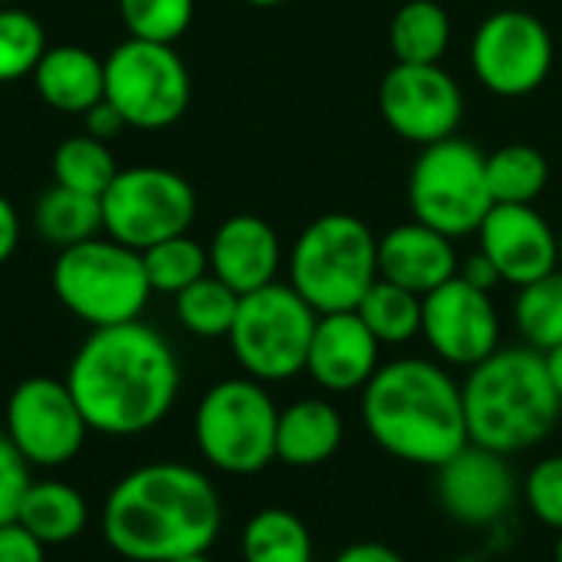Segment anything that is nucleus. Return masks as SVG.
<instances>
[{
    "instance_id": "nucleus-1",
    "label": "nucleus",
    "mask_w": 562,
    "mask_h": 562,
    "mask_svg": "<svg viewBox=\"0 0 562 562\" xmlns=\"http://www.w3.org/2000/svg\"><path fill=\"white\" fill-rule=\"evenodd\" d=\"M66 385L92 431L132 438L171 415L181 392V366L158 329L132 319L92 329L69 362Z\"/></svg>"
},
{
    "instance_id": "nucleus-2",
    "label": "nucleus",
    "mask_w": 562,
    "mask_h": 562,
    "mask_svg": "<svg viewBox=\"0 0 562 562\" xmlns=\"http://www.w3.org/2000/svg\"><path fill=\"white\" fill-rule=\"evenodd\" d=\"M224 527L211 477L191 464L155 461L128 471L105 497V543L132 562H171L207 553Z\"/></svg>"
},
{
    "instance_id": "nucleus-3",
    "label": "nucleus",
    "mask_w": 562,
    "mask_h": 562,
    "mask_svg": "<svg viewBox=\"0 0 562 562\" xmlns=\"http://www.w3.org/2000/svg\"><path fill=\"white\" fill-rule=\"evenodd\" d=\"M366 435L395 461L441 468L471 445L461 382L438 359L405 356L379 366L362 389Z\"/></svg>"
},
{
    "instance_id": "nucleus-4",
    "label": "nucleus",
    "mask_w": 562,
    "mask_h": 562,
    "mask_svg": "<svg viewBox=\"0 0 562 562\" xmlns=\"http://www.w3.org/2000/svg\"><path fill=\"white\" fill-rule=\"evenodd\" d=\"M461 398L471 445L504 458L547 441L562 415L547 359L530 346H501L481 366L468 369Z\"/></svg>"
},
{
    "instance_id": "nucleus-5",
    "label": "nucleus",
    "mask_w": 562,
    "mask_h": 562,
    "mask_svg": "<svg viewBox=\"0 0 562 562\" xmlns=\"http://www.w3.org/2000/svg\"><path fill=\"white\" fill-rule=\"evenodd\" d=\"M375 280L379 237L346 211L316 217L290 250V286L319 316L356 310Z\"/></svg>"
},
{
    "instance_id": "nucleus-6",
    "label": "nucleus",
    "mask_w": 562,
    "mask_h": 562,
    "mask_svg": "<svg viewBox=\"0 0 562 562\" xmlns=\"http://www.w3.org/2000/svg\"><path fill=\"white\" fill-rule=\"evenodd\" d=\"M49 283L56 300L92 329L138 319L151 296L142 254L102 234L63 247Z\"/></svg>"
},
{
    "instance_id": "nucleus-7",
    "label": "nucleus",
    "mask_w": 562,
    "mask_h": 562,
    "mask_svg": "<svg viewBox=\"0 0 562 562\" xmlns=\"http://www.w3.org/2000/svg\"><path fill=\"white\" fill-rule=\"evenodd\" d=\"M277 418L280 408L263 382L221 379L194 408V445L214 471L250 477L277 461Z\"/></svg>"
},
{
    "instance_id": "nucleus-8",
    "label": "nucleus",
    "mask_w": 562,
    "mask_h": 562,
    "mask_svg": "<svg viewBox=\"0 0 562 562\" xmlns=\"http://www.w3.org/2000/svg\"><path fill=\"white\" fill-rule=\"evenodd\" d=\"M316 319L319 313L290 283H270L240 296L227 342L250 379L290 382L306 372Z\"/></svg>"
},
{
    "instance_id": "nucleus-9",
    "label": "nucleus",
    "mask_w": 562,
    "mask_h": 562,
    "mask_svg": "<svg viewBox=\"0 0 562 562\" xmlns=\"http://www.w3.org/2000/svg\"><path fill=\"white\" fill-rule=\"evenodd\" d=\"M484 161L487 155L458 135L425 145L408 178V204L415 221L451 240L477 234L494 207Z\"/></svg>"
},
{
    "instance_id": "nucleus-10",
    "label": "nucleus",
    "mask_w": 562,
    "mask_h": 562,
    "mask_svg": "<svg viewBox=\"0 0 562 562\" xmlns=\"http://www.w3.org/2000/svg\"><path fill=\"white\" fill-rule=\"evenodd\" d=\"M105 102L122 112L128 128H168L188 112L191 72L175 46L128 36L105 56Z\"/></svg>"
},
{
    "instance_id": "nucleus-11",
    "label": "nucleus",
    "mask_w": 562,
    "mask_h": 562,
    "mask_svg": "<svg viewBox=\"0 0 562 562\" xmlns=\"http://www.w3.org/2000/svg\"><path fill=\"white\" fill-rule=\"evenodd\" d=\"M99 201L105 237L138 254L168 237L188 234L198 214V194L188 178L155 165H135L119 171Z\"/></svg>"
},
{
    "instance_id": "nucleus-12",
    "label": "nucleus",
    "mask_w": 562,
    "mask_h": 562,
    "mask_svg": "<svg viewBox=\"0 0 562 562\" xmlns=\"http://www.w3.org/2000/svg\"><path fill=\"white\" fill-rule=\"evenodd\" d=\"M89 431L92 428L79 412L66 379L33 375L23 379L7 398L3 435L30 468L69 464L82 451Z\"/></svg>"
},
{
    "instance_id": "nucleus-13",
    "label": "nucleus",
    "mask_w": 562,
    "mask_h": 562,
    "mask_svg": "<svg viewBox=\"0 0 562 562\" xmlns=\"http://www.w3.org/2000/svg\"><path fill=\"white\" fill-rule=\"evenodd\" d=\"M471 69L494 95H530L553 69V36L527 10H497L474 30Z\"/></svg>"
},
{
    "instance_id": "nucleus-14",
    "label": "nucleus",
    "mask_w": 562,
    "mask_h": 562,
    "mask_svg": "<svg viewBox=\"0 0 562 562\" xmlns=\"http://www.w3.org/2000/svg\"><path fill=\"white\" fill-rule=\"evenodd\" d=\"M385 125L415 145H435L458 132L464 92L441 63H395L379 86Z\"/></svg>"
},
{
    "instance_id": "nucleus-15",
    "label": "nucleus",
    "mask_w": 562,
    "mask_h": 562,
    "mask_svg": "<svg viewBox=\"0 0 562 562\" xmlns=\"http://www.w3.org/2000/svg\"><path fill=\"white\" fill-rule=\"evenodd\" d=\"M422 336L448 369H474L501 349V316L487 290L451 277L422 296Z\"/></svg>"
},
{
    "instance_id": "nucleus-16",
    "label": "nucleus",
    "mask_w": 562,
    "mask_h": 562,
    "mask_svg": "<svg viewBox=\"0 0 562 562\" xmlns=\"http://www.w3.org/2000/svg\"><path fill=\"white\" fill-rule=\"evenodd\" d=\"M520 497V481L510 458L468 445L451 461L438 468V501L441 510L461 527H494L501 524Z\"/></svg>"
},
{
    "instance_id": "nucleus-17",
    "label": "nucleus",
    "mask_w": 562,
    "mask_h": 562,
    "mask_svg": "<svg viewBox=\"0 0 562 562\" xmlns=\"http://www.w3.org/2000/svg\"><path fill=\"white\" fill-rule=\"evenodd\" d=\"M477 240L501 280L517 290L560 270V234L533 204H494Z\"/></svg>"
},
{
    "instance_id": "nucleus-18",
    "label": "nucleus",
    "mask_w": 562,
    "mask_h": 562,
    "mask_svg": "<svg viewBox=\"0 0 562 562\" xmlns=\"http://www.w3.org/2000/svg\"><path fill=\"white\" fill-rule=\"evenodd\" d=\"M382 342L369 333L356 310L349 313H326L316 319L306 375L333 395L362 392L369 379L379 372Z\"/></svg>"
},
{
    "instance_id": "nucleus-19",
    "label": "nucleus",
    "mask_w": 562,
    "mask_h": 562,
    "mask_svg": "<svg viewBox=\"0 0 562 562\" xmlns=\"http://www.w3.org/2000/svg\"><path fill=\"white\" fill-rule=\"evenodd\" d=\"M207 263L217 280H224L234 293L247 296L277 283L283 247L277 231L257 214H234L227 217L207 247Z\"/></svg>"
},
{
    "instance_id": "nucleus-20",
    "label": "nucleus",
    "mask_w": 562,
    "mask_h": 562,
    "mask_svg": "<svg viewBox=\"0 0 562 562\" xmlns=\"http://www.w3.org/2000/svg\"><path fill=\"white\" fill-rule=\"evenodd\" d=\"M379 277L418 296H428L431 290L458 277L454 240L422 221L398 224L379 237Z\"/></svg>"
},
{
    "instance_id": "nucleus-21",
    "label": "nucleus",
    "mask_w": 562,
    "mask_h": 562,
    "mask_svg": "<svg viewBox=\"0 0 562 562\" xmlns=\"http://www.w3.org/2000/svg\"><path fill=\"white\" fill-rule=\"evenodd\" d=\"M33 86L49 109L63 115H86L105 99V59L72 43L46 46L33 69Z\"/></svg>"
},
{
    "instance_id": "nucleus-22",
    "label": "nucleus",
    "mask_w": 562,
    "mask_h": 562,
    "mask_svg": "<svg viewBox=\"0 0 562 562\" xmlns=\"http://www.w3.org/2000/svg\"><path fill=\"white\" fill-rule=\"evenodd\" d=\"M346 435L342 415L326 398H296L277 418V461L286 468H319L333 461Z\"/></svg>"
},
{
    "instance_id": "nucleus-23",
    "label": "nucleus",
    "mask_w": 562,
    "mask_h": 562,
    "mask_svg": "<svg viewBox=\"0 0 562 562\" xmlns=\"http://www.w3.org/2000/svg\"><path fill=\"white\" fill-rule=\"evenodd\" d=\"M16 524L33 540H40L46 550L49 547H66L86 530L89 504L66 481H53V477L30 481V487H26V494L20 501V510H16Z\"/></svg>"
},
{
    "instance_id": "nucleus-24",
    "label": "nucleus",
    "mask_w": 562,
    "mask_h": 562,
    "mask_svg": "<svg viewBox=\"0 0 562 562\" xmlns=\"http://www.w3.org/2000/svg\"><path fill=\"white\" fill-rule=\"evenodd\" d=\"M240 557L244 562H313L316 547L300 514L286 507H263L244 524Z\"/></svg>"
},
{
    "instance_id": "nucleus-25",
    "label": "nucleus",
    "mask_w": 562,
    "mask_h": 562,
    "mask_svg": "<svg viewBox=\"0 0 562 562\" xmlns=\"http://www.w3.org/2000/svg\"><path fill=\"white\" fill-rule=\"evenodd\" d=\"M33 227L46 244L72 247L102 234V201L92 194L69 191L63 184L46 188L33 207Z\"/></svg>"
},
{
    "instance_id": "nucleus-26",
    "label": "nucleus",
    "mask_w": 562,
    "mask_h": 562,
    "mask_svg": "<svg viewBox=\"0 0 562 562\" xmlns=\"http://www.w3.org/2000/svg\"><path fill=\"white\" fill-rule=\"evenodd\" d=\"M389 43L398 63H441L451 43V20L438 0H408L392 16Z\"/></svg>"
},
{
    "instance_id": "nucleus-27",
    "label": "nucleus",
    "mask_w": 562,
    "mask_h": 562,
    "mask_svg": "<svg viewBox=\"0 0 562 562\" xmlns=\"http://www.w3.org/2000/svg\"><path fill=\"white\" fill-rule=\"evenodd\" d=\"M484 168L494 204H533L550 184L547 155L533 145H504L487 155Z\"/></svg>"
},
{
    "instance_id": "nucleus-28",
    "label": "nucleus",
    "mask_w": 562,
    "mask_h": 562,
    "mask_svg": "<svg viewBox=\"0 0 562 562\" xmlns=\"http://www.w3.org/2000/svg\"><path fill=\"white\" fill-rule=\"evenodd\" d=\"M356 313L382 346H402L422 336V296L382 277L362 296Z\"/></svg>"
},
{
    "instance_id": "nucleus-29",
    "label": "nucleus",
    "mask_w": 562,
    "mask_h": 562,
    "mask_svg": "<svg viewBox=\"0 0 562 562\" xmlns=\"http://www.w3.org/2000/svg\"><path fill=\"white\" fill-rule=\"evenodd\" d=\"M115 175H119V168L109 151V142L92 138L89 132L69 135L53 151V181L69 191L102 198L109 191V184L115 181Z\"/></svg>"
},
{
    "instance_id": "nucleus-30",
    "label": "nucleus",
    "mask_w": 562,
    "mask_h": 562,
    "mask_svg": "<svg viewBox=\"0 0 562 562\" xmlns=\"http://www.w3.org/2000/svg\"><path fill=\"white\" fill-rule=\"evenodd\" d=\"M237 306H240V293H234L214 273L194 280L188 290H181L175 296L178 323L198 339H227L234 316H237Z\"/></svg>"
},
{
    "instance_id": "nucleus-31",
    "label": "nucleus",
    "mask_w": 562,
    "mask_h": 562,
    "mask_svg": "<svg viewBox=\"0 0 562 562\" xmlns=\"http://www.w3.org/2000/svg\"><path fill=\"white\" fill-rule=\"evenodd\" d=\"M514 323L524 342L537 352L562 346V270L517 290Z\"/></svg>"
},
{
    "instance_id": "nucleus-32",
    "label": "nucleus",
    "mask_w": 562,
    "mask_h": 562,
    "mask_svg": "<svg viewBox=\"0 0 562 562\" xmlns=\"http://www.w3.org/2000/svg\"><path fill=\"white\" fill-rule=\"evenodd\" d=\"M142 263H145V277H148L151 293H165V296H178L194 280L211 273L207 247H201L188 234L168 237V240L142 250Z\"/></svg>"
},
{
    "instance_id": "nucleus-33",
    "label": "nucleus",
    "mask_w": 562,
    "mask_h": 562,
    "mask_svg": "<svg viewBox=\"0 0 562 562\" xmlns=\"http://www.w3.org/2000/svg\"><path fill=\"white\" fill-rule=\"evenodd\" d=\"M46 46V30L30 10L0 7V86L33 76Z\"/></svg>"
},
{
    "instance_id": "nucleus-34",
    "label": "nucleus",
    "mask_w": 562,
    "mask_h": 562,
    "mask_svg": "<svg viewBox=\"0 0 562 562\" xmlns=\"http://www.w3.org/2000/svg\"><path fill=\"white\" fill-rule=\"evenodd\" d=\"M119 16L128 36L175 46L194 20V0H119Z\"/></svg>"
},
{
    "instance_id": "nucleus-35",
    "label": "nucleus",
    "mask_w": 562,
    "mask_h": 562,
    "mask_svg": "<svg viewBox=\"0 0 562 562\" xmlns=\"http://www.w3.org/2000/svg\"><path fill=\"white\" fill-rule=\"evenodd\" d=\"M520 494L530 507V514L550 527L562 530V454H550L530 468V474L520 484Z\"/></svg>"
},
{
    "instance_id": "nucleus-36",
    "label": "nucleus",
    "mask_w": 562,
    "mask_h": 562,
    "mask_svg": "<svg viewBox=\"0 0 562 562\" xmlns=\"http://www.w3.org/2000/svg\"><path fill=\"white\" fill-rule=\"evenodd\" d=\"M30 464L23 454L10 445V438L0 431V527L16 524L20 501L30 487Z\"/></svg>"
},
{
    "instance_id": "nucleus-37",
    "label": "nucleus",
    "mask_w": 562,
    "mask_h": 562,
    "mask_svg": "<svg viewBox=\"0 0 562 562\" xmlns=\"http://www.w3.org/2000/svg\"><path fill=\"white\" fill-rule=\"evenodd\" d=\"M0 562H46V547L20 524L0 527Z\"/></svg>"
},
{
    "instance_id": "nucleus-38",
    "label": "nucleus",
    "mask_w": 562,
    "mask_h": 562,
    "mask_svg": "<svg viewBox=\"0 0 562 562\" xmlns=\"http://www.w3.org/2000/svg\"><path fill=\"white\" fill-rule=\"evenodd\" d=\"M86 132L92 135V138H102V142H109V138H115L119 132H125L128 125H125V119H122V112L112 105V102H95L86 115Z\"/></svg>"
},
{
    "instance_id": "nucleus-39",
    "label": "nucleus",
    "mask_w": 562,
    "mask_h": 562,
    "mask_svg": "<svg viewBox=\"0 0 562 562\" xmlns=\"http://www.w3.org/2000/svg\"><path fill=\"white\" fill-rule=\"evenodd\" d=\"M458 277H461L464 283L477 286V290H487V293H491L497 283H504V280H501V273H497V267H494L481 250H477L474 257H468V260L458 267Z\"/></svg>"
},
{
    "instance_id": "nucleus-40",
    "label": "nucleus",
    "mask_w": 562,
    "mask_h": 562,
    "mask_svg": "<svg viewBox=\"0 0 562 562\" xmlns=\"http://www.w3.org/2000/svg\"><path fill=\"white\" fill-rule=\"evenodd\" d=\"M333 562H405L402 553H395L392 547L385 543H375V540H362V543H352L346 550H339Z\"/></svg>"
},
{
    "instance_id": "nucleus-41",
    "label": "nucleus",
    "mask_w": 562,
    "mask_h": 562,
    "mask_svg": "<svg viewBox=\"0 0 562 562\" xmlns=\"http://www.w3.org/2000/svg\"><path fill=\"white\" fill-rule=\"evenodd\" d=\"M20 244V217H16V207L0 194V267L13 257Z\"/></svg>"
},
{
    "instance_id": "nucleus-42",
    "label": "nucleus",
    "mask_w": 562,
    "mask_h": 562,
    "mask_svg": "<svg viewBox=\"0 0 562 562\" xmlns=\"http://www.w3.org/2000/svg\"><path fill=\"white\" fill-rule=\"evenodd\" d=\"M543 359H547L550 382H553V389H557V395H560V402H562V346L550 349V352H543Z\"/></svg>"
},
{
    "instance_id": "nucleus-43",
    "label": "nucleus",
    "mask_w": 562,
    "mask_h": 562,
    "mask_svg": "<svg viewBox=\"0 0 562 562\" xmlns=\"http://www.w3.org/2000/svg\"><path fill=\"white\" fill-rule=\"evenodd\" d=\"M244 3H250V7H260V10H267V7H280L283 0H244Z\"/></svg>"
},
{
    "instance_id": "nucleus-44",
    "label": "nucleus",
    "mask_w": 562,
    "mask_h": 562,
    "mask_svg": "<svg viewBox=\"0 0 562 562\" xmlns=\"http://www.w3.org/2000/svg\"><path fill=\"white\" fill-rule=\"evenodd\" d=\"M553 562H562V530H557V543H553Z\"/></svg>"
},
{
    "instance_id": "nucleus-45",
    "label": "nucleus",
    "mask_w": 562,
    "mask_h": 562,
    "mask_svg": "<svg viewBox=\"0 0 562 562\" xmlns=\"http://www.w3.org/2000/svg\"><path fill=\"white\" fill-rule=\"evenodd\" d=\"M171 562H214L207 553H194V557H181V560H171Z\"/></svg>"
},
{
    "instance_id": "nucleus-46",
    "label": "nucleus",
    "mask_w": 562,
    "mask_h": 562,
    "mask_svg": "<svg viewBox=\"0 0 562 562\" xmlns=\"http://www.w3.org/2000/svg\"><path fill=\"white\" fill-rule=\"evenodd\" d=\"M560 270H562V231H560Z\"/></svg>"
},
{
    "instance_id": "nucleus-47",
    "label": "nucleus",
    "mask_w": 562,
    "mask_h": 562,
    "mask_svg": "<svg viewBox=\"0 0 562 562\" xmlns=\"http://www.w3.org/2000/svg\"><path fill=\"white\" fill-rule=\"evenodd\" d=\"M7 3H10V0H0V7H7Z\"/></svg>"
}]
</instances>
